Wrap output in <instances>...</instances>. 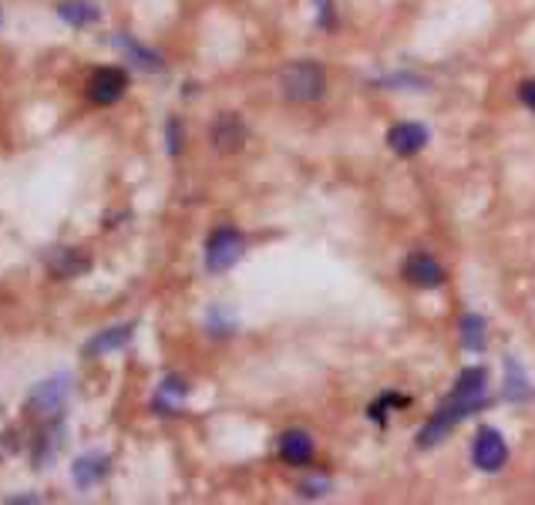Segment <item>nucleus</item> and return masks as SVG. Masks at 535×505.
I'll list each match as a JSON object with an SVG mask.
<instances>
[{
    "label": "nucleus",
    "mask_w": 535,
    "mask_h": 505,
    "mask_svg": "<svg viewBox=\"0 0 535 505\" xmlns=\"http://www.w3.org/2000/svg\"><path fill=\"white\" fill-rule=\"evenodd\" d=\"M485 388H488L485 367H465V371L458 374V381H455V391L441 401L435 418H431L428 425L418 431V445L421 448L438 445L441 438H445L448 431L458 425V421L472 418L478 408H485Z\"/></svg>",
    "instance_id": "obj_1"
},
{
    "label": "nucleus",
    "mask_w": 535,
    "mask_h": 505,
    "mask_svg": "<svg viewBox=\"0 0 535 505\" xmlns=\"http://www.w3.org/2000/svg\"><path fill=\"white\" fill-rule=\"evenodd\" d=\"M280 88L293 105H310L327 95V71L320 61H293L280 75Z\"/></svg>",
    "instance_id": "obj_2"
},
{
    "label": "nucleus",
    "mask_w": 535,
    "mask_h": 505,
    "mask_svg": "<svg viewBox=\"0 0 535 505\" xmlns=\"http://www.w3.org/2000/svg\"><path fill=\"white\" fill-rule=\"evenodd\" d=\"M246 253V236L236 226H219L206 240V270L209 273H226L243 260Z\"/></svg>",
    "instance_id": "obj_3"
},
{
    "label": "nucleus",
    "mask_w": 535,
    "mask_h": 505,
    "mask_svg": "<svg viewBox=\"0 0 535 505\" xmlns=\"http://www.w3.org/2000/svg\"><path fill=\"white\" fill-rule=\"evenodd\" d=\"M509 462V445H505L502 431L498 428H478L472 442V465L478 472H502Z\"/></svg>",
    "instance_id": "obj_4"
},
{
    "label": "nucleus",
    "mask_w": 535,
    "mask_h": 505,
    "mask_svg": "<svg viewBox=\"0 0 535 505\" xmlns=\"http://www.w3.org/2000/svg\"><path fill=\"white\" fill-rule=\"evenodd\" d=\"M401 277L418 290H435V287H445L448 273L431 253H411L408 260L401 263Z\"/></svg>",
    "instance_id": "obj_5"
},
{
    "label": "nucleus",
    "mask_w": 535,
    "mask_h": 505,
    "mask_svg": "<svg viewBox=\"0 0 535 505\" xmlns=\"http://www.w3.org/2000/svg\"><path fill=\"white\" fill-rule=\"evenodd\" d=\"M428 142H431V135L421 122H398L387 128V149L394 155H401V159H414L418 152L428 149Z\"/></svg>",
    "instance_id": "obj_6"
},
{
    "label": "nucleus",
    "mask_w": 535,
    "mask_h": 505,
    "mask_svg": "<svg viewBox=\"0 0 535 505\" xmlns=\"http://www.w3.org/2000/svg\"><path fill=\"white\" fill-rule=\"evenodd\" d=\"M125 91H128V75L122 68H98L88 78V98L95 105H115Z\"/></svg>",
    "instance_id": "obj_7"
},
{
    "label": "nucleus",
    "mask_w": 535,
    "mask_h": 505,
    "mask_svg": "<svg viewBox=\"0 0 535 505\" xmlns=\"http://www.w3.org/2000/svg\"><path fill=\"white\" fill-rule=\"evenodd\" d=\"M313 452H317V445H313V435L303 428H290L280 435V445H276V455H280L283 465L290 468H303L313 462Z\"/></svg>",
    "instance_id": "obj_8"
},
{
    "label": "nucleus",
    "mask_w": 535,
    "mask_h": 505,
    "mask_svg": "<svg viewBox=\"0 0 535 505\" xmlns=\"http://www.w3.org/2000/svg\"><path fill=\"white\" fill-rule=\"evenodd\" d=\"M58 17L71 27H88L101 17V7L95 4V0H61Z\"/></svg>",
    "instance_id": "obj_9"
},
{
    "label": "nucleus",
    "mask_w": 535,
    "mask_h": 505,
    "mask_svg": "<svg viewBox=\"0 0 535 505\" xmlns=\"http://www.w3.org/2000/svg\"><path fill=\"white\" fill-rule=\"evenodd\" d=\"M243 139H246V132H243V125H239V118L233 112H226L216 125H212V145H216V149L229 152V149H236Z\"/></svg>",
    "instance_id": "obj_10"
},
{
    "label": "nucleus",
    "mask_w": 535,
    "mask_h": 505,
    "mask_svg": "<svg viewBox=\"0 0 535 505\" xmlns=\"http://www.w3.org/2000/svg\"><path fill=\"white\" fill-rule=\"evenodd\" d=\"M75 482L81 485V489H91L98 479H105L108 475V458L105 455H85V458H78L75 462Z\"/></svg>",
    "instance_id": "obj_11"
},
{
    "label": "nucleus",
    "mask_w": 535,
    "mask_h": 505,
    "mask_svg": "<svg viewBox=\"0 0 535 505\" xmlns=\"http://www.w3.org/2000/svg\"><path fill=\"white\" fill-rule=\"evenodd\" d=\"M189 394V384L182 378H165L162 388H159V398H155V411L159 415H175V408H179V401Z\"/></svg>",
    "instance_id": "obj_12"
},
{
    "label": "nucleus",
    "mask_w": 535,
    "mask_h": 505,
    "mask_svg": "<svg viewBox=\"0 0 535 505\" xmlns=\"http://www.w3.org/2000/svg\"><path fill=\"white\" fill-rule=\"evenodd\" d=\"M64 394H68V378H54V381H44L38 391L31 394V404L41 411H51V408H61Z\"/></svg>",
    "instance_id": "obj_13"
},
{
    "label": "nucleus",
    "mask_w": 535,
    "mask_h": 505,
    "mask_svg": "<svg viewBox=\"0 0 535 505\" xmlns=\"http://www.w3.org/2000/svg\"><path fill=\"white\" fill-rule=\"evenodd\" d=\"M128 337H132V327H128V324L112 327V330H105V334H98L95 341L85 347V354L88 357H98V354H105V351H115V347H122Z\"/></svg>",
    "instance_id": "obj_14"
},
{
    "label": "nucleus",
    "mask_w": 535,
    "mask_h": 505,
    "mask_svg": "<svg viewBox=\"0 0 535 505\" xmlns=\"http://www.w3.org/2000/svg\"><path fill=\"white\" fill-rule=\"evenodd\" d=\"M461 341L472 347V351H482V344H485V320L475 317V314L461 317Z\"/></svg>",
    "instance_id": "obj_15"
},
{
    "label": "nucleus",
    "mask_w": 535,
    "mask_h": 505,
    "mask_svg": "<svg viewBox=\"0 0 535 505\" xmlns=\"http://www.w3.org/2000/svg\"><path fill=\"white\" fill-rule=\"evenodd\" d=\"M411 404V398H404V394H394V391H387V394H381V398H377L374 404H371V411H367V415H371L374 421H387V415H391V408H408Z\"/></svg>",
    "instance_id": "obj_16"
},
{
    "label": "nucleus",
    "mask_w": 535,
    "mask_h": 505,
    "mask_svg": "<svg viewBox=\"0 0 535 505\" xmlns=\"http://www.w3.org/2000/svg\"><path fill=\"white\" fill-rule=\"evenodd\" d=\"M81 270H88V256H78L75 250H58V260H54L58 277H75Z\"/></svg>",
    "instance_id": "obj_17"
},
{
    "label": "nucleus",
    "mask_w": 535,
    "mask_h": 505,
    "mask_svg": "<svg viewBox=\"0 0 535 505\" xmlns=\"http://www.w3.org/2000/svg\"><path fill=\"white\" fill-rule=\"evenodd\" d=\"M317 24L327 27V31L337 24V17H334V0H317Z\"/></svg>",
    "instance_id": "obj_18"
},
{
    "label": "nucleus",
    "mask_w": 535,
    "mask_h": 505,
    "mask_svg": "<svg viewBox=\"0 0 535 505\" xmlns=\"http://www.w3.org/2000/svg\"><path fill=\"white\" fill-rule=\"evenodd\" d=\"M519 101L529 108V112H535V78H525L519 85Z\"/></svg>",
    "instance_id": "obj_19"
},
{
    "label": "nucleus",
    "mask_w": 535,
    "mask_h": 505,
    "mask_svg": "<svg viewBox=\"0 0 535 505\" xmlns=\"http://www.w3.org/2000/svg\"><path fill=\"white\" fill-rule=\"evenodd\" d=\"M182 149V139H179V122H169V152L179 155Z\"/></svg>",
    "instance_id": "obj_20"
},
{
    "label": "nucleus",
    "mask_w": 535,
    "mask_h": 505,
    "mask_svg": "<svg viewBox=\"0 0 535 505\" xmlns=\"http://www.w3.org/2000/svg\"><path fill=\"white\" fill-rule=\"evenodd\" d=\"M0 24H4V14H0Z\"/></svg>",
    "instance_id": "obj_21"
}]
</instances>
